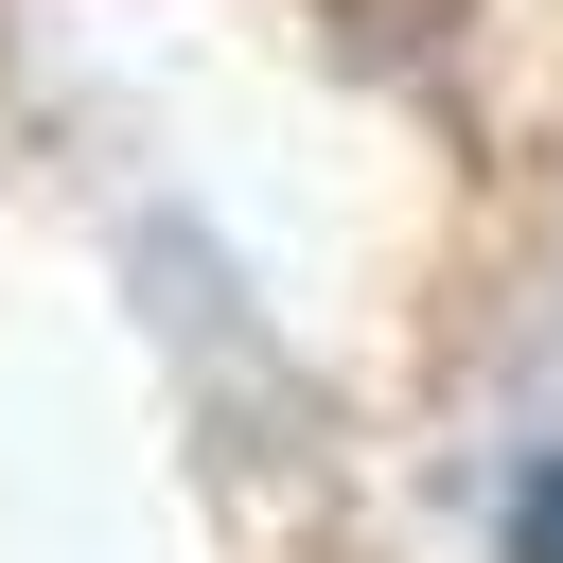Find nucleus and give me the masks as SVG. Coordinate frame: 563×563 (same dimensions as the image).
I'll use <instances>...</instances> for the list:
<instances>
[{"instance_id": "1", "label": "nucleus", "mask_w": 563, "mask_h": 563, "mask_svg": "<svg viewBox=\"0 0 563 563\" xmlns=\"http://www.w3.org/2000/svg\"><path fill=\"white\" fill-rule=\"evenodd\" d=\"M510 563H563V440H545L528 493H510Z\"/></svg>"}]
</instances>
